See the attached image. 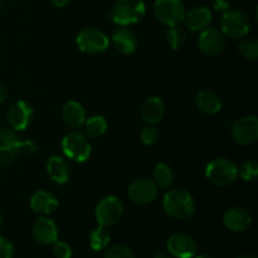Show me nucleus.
I'll use <instances>...</instances> for the list:
<instances>
[{
  "label": "nucleus",
  "instance_id": "nucleus-1",
  "mask_svg": "<svg viewBox=\"0 0 258 258\" xmlns=\"http://www.w3.org/2000/svg\"><path fill=\"white\" fill-rule=\"evenodd\" d=\"M37 149L38 145L34 141H20L14 130L0 128V168L12 164L20 151L33 154L37 151Z\"/></svg>",
  "mask_w": 258,
  "mask_h": 258
},
{
  "label": "nucleus",
  "instance_id": "nucleus-2",
  "mask_svg": "<svg viewBox=\"0 0 258 258\" xmlns=\"http://www.w3.org/2000/svg\"><path fill=\"white\" fill-rule=\"evenodd\" d=\"M164 211L175 219H188L197 208L193 196L183 189H171L165 194L163 201Z\"/></svg>",
  "mask_w": 258,
  "mask_h": 258
},
{
  "label": "nucleus",
  "instance_id": "nucleus-3",
  "mask_svg": "<svg viewBox=\"0 0 258 258\" xmlns=\"http://www.w3.org/2000/svg\"><path fill=\"white\" fill-rule=\"evenodd\" d=\"M145 3L143 0H116L111 9L110 18L121 27L136 24L145 15Z\"/></svg>",
  "mask_w": 258,
  "mask_h": 258
},
{
  "label": "nucleus",
  "instance_id": "nucleus-4",
  "mask_svg": "<svg viewBox=\"0 0 258 258\" xmlns=\"http://www.w3.org/2000/svg\"><path fill=\"white\" fill-rule=\"evenodd\" d=\"M238 169L236 164L226 158L213 159L206 168V176L217 186H229L236 181Z\"/></svg>",
  "mask_w": 258,
  "mask_h": 258
},
{
  "label": "nucleus",
  "instance_id": "nucleus-5",
  "mask_svg": "<svg viewBox=\"0 0 258 258\" xmlns=\"http://www.w3.org/2000/svg\"><path fill=\"white\" fill-rule=\"evenodd\" d=\"M251 22L246 13L241 10H227L221 19V32L224 37L238 39L248 34Z\"/></svg>",
  "mask_w": 258,
  "mask_h": 258
},
{
  "label": "nucleus",
  "instance_id": "nucleus-6",
  "mask_svg": "<svg viewBox=\"0 0 258 258\" xmlns=\"http://www.w3.org/2000/svg\"><path fill=\"white\" fill-rule=\"evenodd\" d=\"M185 5L181 0H156L154 15L164 25H179L185 17Z\"/></svg>",
  "mask_w": 258,
  "mask_h": 258
},
{
  "label": "nucleus",
  "instance_id": "nucleus-7",
  "mask_svg": "<svg viewBox=\"0 0 258 258\" xmlns=\"http://www.w3.org/2000/svg\"><path fill=\"white\" fill-rule=\"evenodd\" d=\"M62 150L71 160L83 163L91 155V144L85 134L73 131L63 138Z\"/></svg>",
  "mask_w": 258,
  "mask_h": 258
},
{
  "label": "nucleus",
  "instance_id": "nucleus-8",
  "mask_svg": "<svg viewBox=\"0 0 258 258\" xmlns=\"http://www.w3.org/2000/svg\"><path fill=\"white\" fill-rule=\"evenodd\" d=\"M95 213L100 226H115L121 221L123 216V203L117 197H106L98 202Z\"/></svg>",
  "mask_w": 258,
  "mask_h": 258
},
{
  "label": "nucleus",
  "instance_id": "nucleus-9",
  "mask_svg": "<svg viewBox=\"0 0 258 258\" xmlns=\"http://www.w3.org/2000/svg\"><path fill=\"white\" fill-rule=\"evenodd\" d=\"M76 43L81 52L87 53V54H97L107 49L110 40L107 35L101 30L95 29V28H86L78 33Z\"/></svg>",
  "mask_w": 258,
  "mask_h": 258
},
{
  "label": "nucleus",
  "instance_id": "nucleus-10",
  "mask_svg": "<svg viewBox=\"0 0 258 258\" xmlns=\"http://www.w3.org/2000/svg\"><path fill=\"white\" fill-rule=\"evenodd\" d=\"M232 138L242 146L252 145L258 139V118L256 116H244L232 125Z\"/></svg>",
  "mask_w": 258,
  "mask_h": 258
},
{
  "label": "nucleus",
  "instance_id": "nucleus-11",
  "mask_svg": "<svg viewBox=\"0 0 258 258\" xmlns=\"http://www.w3.org/2000/svg\"><path fill=\"white\" fill-rule=\"evenodd\" d=\"M198 47L203 54L214 57L223 52L226 47V37L216 28H206L199 35Z\"/></svg>",
  "mask_w": 258,
  "mask_h": 258
},
{
  "label": "nucleus",
  "instance_id": "nucleus-12",
  "mask_svg": "<svg viewBox=\"0 0 258 258\" xmlns=\"http://www.w3.org/2000/svg\"><path fill=\"white\" fill-rule=\"evenodd\" d=\"M169 253L175 258H193L198 247L196 241L185 233H175L168 239Z\"/></svg>",
  "mask_w": 258,
  "mask_h": 258
},
{
  "label": "nucleus",
  "instance_id": "nucleus-13",
  "mask_svg": "<svg viewBox=\"0 0 258 258\" xmlns=\"http://www.w3.org/2000/svg\"><path fill=\"white\" fill-rule=\"evenodd\" d=\"M127 196L134 203H151L158 196L156 184L154 181L148 180V179H136L128 185Z\"/></svg>",
  "mask_w": 258,
  "mask_h": 258
},
{
  "label": "nucleus",
  "instance_id": "nucleus-14",
  "mask_svg": "<svg viewBox=\"0 0 258 258\" xmlns=\"http://www.w3.org/2000/svg\"><path fill=\"white\" fill-rule=\"evenodd\" d=\"M33 117V108L25 101H17L8 111V122L14 131H23L29 126Z\"/></svg>",
  "mask_w": 258,
  "mask_h": 258
},
{
  "label": "nucleus",
  "instance_id": "nucleus-15",
  "mask_svg": "<svg viewBox=\"0 0 258 258\" xmlns=\"http://www.w3.org/2000/svg\"><path fill=\"white\" fill-rule=\"evenodd\" d=\"M33 236L40 244H53L58 239V228L54 221L40 217L33 226Z\"/></svg>",
  "mask_w": 258,
  "mask_h": 258
},
{
  "label": "nucleus",
  "instance_id": "nucleus-16",
  "mask_svg": "<svg viewBox=\"0 0 258 258\" xmlns=\"http://www.w3.org/2000/svg\"><path fill=\"white\" fill-rule=\"evenodd\" d=\"M223 223L229 231L241 233L247 231L252 224V217L246 209L231 208L224 213Z\"/></svg>",
  "mask_w": 258,
  "mask_h": 258
},
{
  "label": "nucleus",
  "instance_id": "nucleus-17",
  "mask_svg": "<svg viewBox=\"0 0 258 258\" xmlns=\"http://www.w3.org/2000/svg\"><path fill=\"white\" fill-rule=\"evenodd\" d=\"M184 23L193 32L204 30L212 22V12L207 7H196L185 13Z\"/></svg>",
  "mask_w": 258,
  "mask_h": 258
},
{
  "label": "nucleus",
  "instance_id": "nucleus-18",
  "mask_svg": "<svg viewBox=\"0 0 258 258\" xmlns=\"http://www.w3.org/2000/svg\"><path fill=\"white\" fill-rule=\"evenodd\" d=\"M58 199L54 194L45 190H39L30 198V208L39 214H50L58 208Z\"/></svg>",
  "mask_w": 258,
  "mask_h": 258
},
{
  "label": "nucleus",
  "instance_id": "nucleus-19",
  "mask_svg": "<svg viewBox=\"0 0 258 258\" xmlns=\"http://www.w3.org/2000/svg\"><path fill=\"white\" fill-rule=\"evenodd\" d=\"M164 113H165V106H164L163 100L156 96L149 97L141 107V116L149 125H155L160 122L161 118L164 117Z\"/></svg>",
  "mask_w": 258,
  "mask_h": 258
},
{
  "label": "nucleus",
  "instance_id": "nucleus-20",
  "mask_svg": "<svg viewBox=\"0 0 258 258\" xmlns=\"http://www.w3.org/2000/svg\"><path fill=\"white\" fill-rule=\"evenodd\" d=\"M47 173L57 184H66L70 180V165L60 156H50L47 163Z\"/></svg>",
  "mask_w": 258,
  "mask_h": 258
},
{
  "label": "nucleus",
  "instance_id": "nucleus-21",
  "mask_svg": "<svg viewBox=\"0 0 258 258\" xmlns=\"http://www.w3.org/2000/svg\"><path fill=\"white\" fill-rule=\"evenodd\" d=\"M112 42L117 50L123 54H133L138 47V38L127 28H118L112 35Z\"/></svg>",
  "mask_w": 258,
  "mask_h": 258
},
{
  "label": "nucleus",
  "instance_id": "nucleus-22",
  "mask_svg": "<svg viewBox=\"0 0 258 258\" xmlns=\"http://www.w3.org/2000/svg\"><path fill=\"white\" fill-rule=\"evenodd\" d=\"M62 116L64 122L70 127L77 128L85 123L86 121V111L81 103L77 101H68L62 110Z\"/></svg>",
  "mask_w": 258,
  "mask_h": 258
},
{
  "label": "nucleus",
  "instance_id": "nucleus-23",
  "mask_svg": "<svg viewBox=\"0 0 258 258\" xmlns=\"http://www.w3.org/2000/svg\"><path fill=\"white\" fill-rule=\"evenodd\" d=\"M197 107L206 115H216L221 111L222 101L216 92L212 91H202L197 95Z\"/></svg>",
  "mask_w": 258,
  "mask_h": 258
},
{
  "label": "nucleus",
  "instance_id": "nucleus-24",
  "mask_svg": "<svg viewBox=\"0 0 258 258\" xmlns=\"http://www.w3.org/2000/svg\"><path fill=\"white\" fill-rule=\"evenodd\" d=\"M83 125H85L86 135L91 139L100 138L107 131V121L101 115H96L87 118Z\"/></svg>",
  "mask_w": 258,
  "mask_h": 258
},
{
  "label": "nucleus",
  "instance_id": "nucleus-25",
  "mask_svg": "<svg viewBox=\"0 0 258 258\" xmlns=\"http://www.w3.org/2000/svg\"><path fill=\"white\" fill-rule=\"evenodd\" d=\"M154 183L160 188H169L173 184L174 174L170 166L165 163H160L154 169Z\"/></svg>",
  "mask_w": 258,
  "mask_h": 258
},
{
  "label": "nucleus",
  "instance_id": "nucleus-26",
  "mask_svg": "<svg viewBox=\"0 0 258 258\" xmlns=\"http://www.w3.org/2000/svg\"><path fill=\"white\" fill-rule=\"evenodd\" d=\"M107 227L98 226L97 228L91 232L90 236V246L93 251H101L106 248L110 242V234H108Z\"/></svg>",
  "mask_w": 258,
  "mask_h": 258
},
{
  "label": "nucleus",
  "instance_id": "nucleus-27",
  "mask_svg": "<svg viewBox=\"0 0 258 258\" xmlns=\"http://www.w3.org/2000/svg\"><path fill=\"white\" fill-rule=\"evenodd\" d=\"M166 40L173 49H180L185 44L186 34L179 25H174V27H170V29L166 33Z\"/></svg>",
  "mask_w": 258,
  "mask_h": 258
},
{
  "label": "nucleus",
  "instance_id": "nucleus-28",
  "mask_svg": "<svg viewBox=\"0 0 258 258\" xmlns=\"http://www.w3.org/2000/svg\"><path fill=\"white\" fill-rule=\"evenodd\" d=\"M238 50L242 57L249 60H256L258 58V40L256 38H249L243 40L238 45Z\"/></svg>",
  "mask_w": 258,
  "mask_h": 258
},
{
  "label": "nucleus",
  "instance_id": "nucleus-29",
  "mask_svg": "<svg viewBox=\"0 0 258 258\" xmlns=\"http://www.w3.org/2000/svg\"><path fill=\"white\" fill-rule=\"evenodd\" d=\"M258 175V163L256 160H247L239 169V176L244 181H253Z\"/></svg>",
  "mask_w": 258,
  "mask_h": 258
},
{
  "label": "nucleus",
  "instance_id": "nucleus-30",
  "mask_svg": "<svg viewBox=\"0 0 258 258\" xmlns=\"http://www.w3.org/2000/svg\"><path fill=\"white\" fill-rule=\"evenodd\" d=\"M105 258H135V254L123 244H116L106 251Z\"/></svg>",
  "mask_w": 258,
  "mask_h": 258
},
{
  "label": "nucleus",
  "instance_id": "nucleus-31",
  "mask_svg": "<svg viewBox=\"0 0 258 258\" xmlns=\"http://www.w3.org/2000/svg\"><path fill=\"white\" fill-rule=\"evenodd\" d=\"M53 253L57 258H72V248L66 242H60L57 239L53 243Z\"/></svg>",
  "mask_w": 258,
  "mask_h": 258
},
{
  "label": "nucleus",
  "instance_id": "nucleus-32",
  "mask_svg": "<svg viewBox=\"0 0 258 258\" xmlns=\"http://www.w3.org/2000/svg\"><path fill=\"white\" fill-rule=\"evenodd\" d=\"M158 130L154 125H149L146 127L143 128L141 131V141H143L145 145H153L158 140Z\"/></svg>",
  "mask_w": 258,
  "mask_h": 258
},
{
  "label": "nucleus",
  "instance_id": "nucleus-33",
  "mask_svg": "<svg viewBox=\"0 0 258 258\" xmlns=\"http://www.w3.org/2000/svg\"><path fill=\"white\" fill-rule=\"evenodd\" d=\"M14 253V244L8 238L0 236V258H13Z\"/></svg>",
  "mask_w": 258,
  "mask_h": 258
},
{
  "label": "nucleus",
  "instance_id": "nucleus-34",
  "mask_svg": "<svg viewBox=\"0 0 258 258\" xmlns=\"http://www.w3.org/2000/svg\"><path fill=\"white\" fill-rule=\"evenodd\" d=\"M213 3V8L216 10H221V12H227L231 7V0H212Z\"/></svg>",
  "mask_w": 258,
  "mask_h": 258
},
{
  "label": "nucleus",
  "instance_id": "nucleus-35",
  "mask_svg": "<svg viewBox=\"0 0 258 258\" xmlns=\"http://www.w3.org/2000/svg\"><path fill=\"white\" fill-rule=\"evenodd\" d=\"M7 96H8L7 87L0 82V103H3L5 100H7Z\"/></svg>",
  "mask_w": 258,
  "mask_h": 258
},
{
  "label": "nucleus",
  "instance_id": "nucleus-36",
  "mask_svg": "<svg viewBox=\"0 0 258 258\" xmlns=\"http://www.w3.org/2000/svg\"><path fill=\"white\" fill-rule=\"evenodd\" d=\"M50 3H52L55 8H63L70 3V0H50Z\"/></svg>",
  "mask_w": 258,
  "mask_h": 258
},
{
  "label": "nucleus",
  "instance_id": "nucleus-37",
  "mask_svg": "<svg viewBox=\"0 0 258 258\" xmlns=\"http://www.w3.org/2000/svg\"><path fill=\"white\" fill-rule=\"evenodd\" d=\"M154 258H173V257L169 256V254H165V253H159V254H156Z\"/></svg>",
  "mask_w": 258,
  "mask_h": 258
},
{
  "label": "nucleus",
  "instance_id": "nucleus-38",
  "mask_svg": "<svg viewBox=\"0 0 258 258\" xmlns=\"http://www.w3.org/2000/svg\"><path fill=\"white\" fill-rule=\"evenodd\" d=\"M236 258H256L253 256V254H248V253H244V254H241V256L236 257Z\"/></svg>",
  "mask_w": 258,
  "mask_h": 258
},
{
  "label": "nucleus",
  "instance_id": "nucleus-39",
  "mask_svg": "<svg viewBox=\"0 0 258 258\" xmlns=\"http://www.w3.org/2000/svg\"><path fill=\"white\" fill-rule=\"evenodd\" d=\"M197 258H213V257L208 256V254H202V256H198Z\"/></svg>",
  "mask_w": 258,
  "mask_h": 258
},
{
  "label": "nucleus",
  "instance_id": "nucleus-40",
  "mask_svg": "<svg viewBox=\"0 0 258 258\" xmlns=\"http://www.w3.org/2000/svg\"><path fill=\"white\" fill-rule=\"evenodd\" d=\"M2 224H3V217L2 214H0V228H2Z\"/></svg>",
  "mask_w": 258,
  "mask_h": 258
}]
</instances>
